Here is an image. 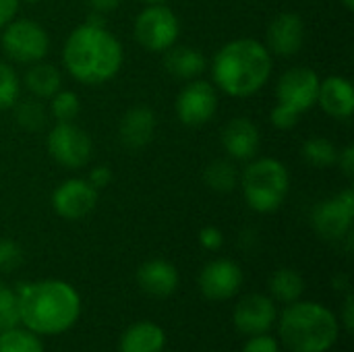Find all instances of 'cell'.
<instances>
[{"mask_svg":"<svg viewBox=\"0 0 354 352\" xmlns=\"http://www.w3.org/2000/svg\"><path fill=\"white\" fill-rule=\"evenodd\" d=\"M21 326L37 336H60L81 315L79 293L62 280H39L17 288Z\"/></svg>","mask_w":354,"mask_h":352,"instance_id":"1","label":"cell"},{"mask_svg":"<svg viewBox=\"0 0 354 352\" xmlns=\"http://www.w3.org/2000/svg\"><path fill=\"white\" fill-rule=\"evenodd\" d=\"M122 60V46L106 25H79L68 33L62 48L64 68L73 79L85 85H102L114 79Z\"/></svg>","mask_w":354,"mask_h":352,"instance_id":"2","label":"cell"},{"mask_svg":"<svg viewBox=\"0 0 354 352\" xmlns=\"http://www.w3.org/2000/svg\"><path fill=\"white\" fill-rule=\"evenodd\" d=\"M272 66V54L266 44L251 37H239L216 52L212 77L224 93L232 98H249L270 81Z\"/></svg>","mask_w":354,"mask_h":352,"instance_id":"3","label":"cell"},{"mask_svg":"<svg viewBox=\"0 0 354 352\" xmlns=\"http://www.w3.org/2000/svg\"><path fill=\"white\" fill-rule=\"evenodd\" d=\"M278 334L290 352H328L338 342L340 322L322 303L297 301L278 317Z\"/></svg>","mask_w":354,"mask_h":352,"instance_id":"4","label":"cell"},{"mask_svg":"<svg viewBox=\"0 0 354 352\" xmlns=\"http://www.w3.org/2000/svg\"><path fill=\"white\" fill-rule=\"evenodd\" d=\"M247 205L257 214L276 212L290 189V176L286 166L276 158H259L251 162L241 178Z\"/></svg>","mask_w":354,"mask_h":352,"instance_id":"5","label":"cell"},{"mask_svg":"<svg viewBox=\"0 0 354 352\" xmlns=\"http://www.w3.org/2000/svg\"><path fill=\"white\" fill-rule=\"evenodd\" d=\"M135 39L149 52H166L180 35V23L172 8L166 4H145L137 15L133 27Z\"/></svg>","mask_w":354,"mask_h":352,"instance_id":"6","label":"cell"},{"mask_svg":"<svg viewBox=\"0 0 354 352\" xmlns=\"http://www.w3.org/2000/svg\"><path fill=\"white\" fill-rule=\"evenodd\" d=\"M0 46L10 60L33 64L46 58L50 50V35L39 23L31 19H12L4 25Z\"/></svg>","mask_w":354,"mask_h":352,"instance_id":"7","label":"cell"},{"mask_svg":"<svg viewBox=\"0 0 354 352\" xmlns=\"http://www.w3.org/2000/svg\"><path fill=\"white\" fill-rule=\"evenodd\" d=\"M50 158L66 170H79L89 164L93 154L91 137L75 122H56L46 139Z\"/></svg>","mask_w":354,"mask_h":352,"instance_id":"8","label":"cell"},{"mask_svg":"<svg viewBox=\"0 0 354 352\" xmlns=\"http://www.w3.org/2000/svg\"><path fill=\"white\" fill-rule=\"evenodd\" d=\"M354 218V193L346 189L332 199H326L315 205L311 214L313 228L319 237L328 241H342L351 234Z\"/></svg>","mask_w":354,"mask_h":352,"instance_id":"9","label":"cell"},{"mask_svg":"<svg viewBox=\"0 0 354 352\" xmlns=\"http://www.w3.org/2000/svg\"><path fill=\"white\" fill-rule=\"evenodd\" d=\"M176 116L187 127H201L216 116L218 93L207 81H189L176 98Z\"/></svg>","mask_w":354,"mask_h":352,"instance_id":"10","label":"cell"},{"mask_svg":"<svg viewBox=\"0 0 354 352\" xmlns=\"http://www.w3.org/2000/svg\"><path fill=\"white\" fill-rule=\"evenodd\" d=\"M319 77L313 68L295 66L288 68L278 81V104H284L299 114L311 110L317 104L319 93Z\"/></svg>","mask_w":354,"mask_h":352,"instance_id":"11","label":"cell"},{"mask_svg":"<svg viewBox=\"0 0 354 352\" xmlns=\"http://www.w3.org/2000/svg\"><path fill=\"white\" fill-rule=\"evenodd\" d=\"M276 322H278V309L274 299L259 293L243 297L232 311V324L245 336L266 334L276 326Z\"/></svg>","mask_w":354,"mask_h":352,"instance_id":"12","label":"cell"},{"mask_svg":"<svg viewBox=\"0 0 354 352\" xmlns=\"http://www.w3.org/2000/svg\"><path fill=\"white\" fill-rule=\"evenodd\" d=\"M199 290L209 301H228L243 286V270L232 259H214L199 272Z\"/></svg>","mask_w":354,"mask_h":352,"instance_id":"13","label":"cell"},{"mask_svg":"<svg viewBox=\"0 0 354 352\" xmlns=\"http://www.w3.org/2000/svg\"><path fill=\"white\" fill-rule=\"evenodd\" d=\"M97 193L87 178H68L52 193V207L64 220H81L97 205Z\"/></svg>","mask_w":354,"mask_h":352,"instance_id":"14","label":"cell"},{"mask_svg":"<svg viewBox=\"0 0 354 352\" xmlns=\"http://www.w3.org/2000/svg\"><path fill=\"white\" fill-rule=\"evenodd\" d=\"M305 44V23L297 12H280L268 27L266 48L270 54L295 56Z\"/></svg>","mask_w":354,"mask_h":352,"instance_id":"15","label":"cell"},{"mask_svg":"<svg viewBox=\"0 0 354 352\" xmlns=\"http://www.w3.org/2000/svg\"><path fill=\"white\" fill-rule=\"evenodd\" d=\"M222 147L232 160H251L257 156L259 145H261V135L259 129L253 120L245 116L230 118L220 135Z\"/></svg>","mask_w":354,"mask_h":352,"instance_id":"16","label":"cell"},{"mask_svg":"<svg viewBox=\"0 0 354 352\" xmlns=\"http://www.w3.org/2000/svg\"><path fill=\"white\" fill-rule=\"evenodd\" d=\"M139 288L156 299H168L180 284L178 270L166 259H149L137 270Z\"/></svg>","mask_w":354,"mask_h":352,"instance_id":"17","label":"cell"},{"mask_svg":"<svg viewBox=\"0 0 354 352\" xmlns=\"http://www.w3.org/2000/svg\"><path fill=\"white\" fill-rule=\"evenodd\" d=\"M153 133H156V114L147 106H133L120 118L118 137L120 143L131 151L143 149L153 139Z\"/></svg>","mask_w":354,"mask_h":352,"instance_id":"18","label":"cell"},{"mask_svg":"<svg viewBox=\"0 0 354 352\" xmlns=\"http://www.w3.org/2000/svg\"><path fill=\"white\" fill-rule=\"evenodd\" d=\"M317 104L332 118H338V120L351 118L354 110L353 83L344 77H338V75L324 79L319 83Z\"/></svg>","mask_w":354,"mask_h":352,"instance_id":"19","label":"cell"},{"mask_svg":"<svg viewBox=\"0 0 354 352\" xmlns=\"http://www.w3.org/2000/svg\"><path fill=\"white\" fill-rule=\"evenodd\" d=\"M164 349L166 332L156 322H137L118 340V352H164Z\"/></svg>","mask_w":354,"mask_h":352,"instance_id":"20","label":"cell"},{"mask_svg":"<svg viewBox=\"0 0 354 352\" xmlns=\"http://www.w3.org/2000/svg\"><path fill=\"white\" fill-rule=\"evenodd\" d=\"M164 66L170 75H174L176 79H185L191 81L195 77H199L205 71V56L201 54V50L197 48H189V46H172L166 50L164 56Z\"/></svg>","mask_w":354,"mask_h":352,"instance_id":"21","label":"cell"},{"mask_svg":"<svg viewBox=\"0 0 354 352\" xmlns=\"http://www.w3.org/2000/svg\"><path fill=\"white\" fill-rule=\"evenodd\" d=\"M62 85L60 73L54 64L48 62H33L25 73V87L37 100H50Z\"/></svg>","mask_w":354,"mask_h":352,"instance_id":"22","label":"cell"},{"mask_svg":"<svg viewBox=\"0 0 354 352\" xmlns=\"http://www.w3.org/2000/svg\"><path fill=\"white\" fill-rule=\"evenodd\" d=\"M270 297L278 303L290 305L301 301L305 293V278L292 268H280L270 276Z\"/></svg>","mask_w":354,"mask_h":352,"instance_id":"23","label":"cell"},{"mask_svg":"<svg viewBox=\"0 0 354 352\" xmlns=\"http://www.w3.org/2000/svg\"><path fill=\"white\" fill-rule=\"evenodd\" d=\"M205 185L216 193H230L239 183L236 166L230 160H214L203 172Z\"/></svg>","mask_w":354,"mask_h":352,"instance_id":"24","label":"cell"},{"mask_svg":"<svg viewBox=\"0 0 354 352\" xmlns=\"http://www.w3.org/2000/svg\"><path fill=\"white\" fill-rule=\"evenodd\" d=\"M0 352H44L41 336L21 326L0 332Z\"/></svg>","mask_w":354,"mask_h":352,"instance_id":"25","label":"cell"},{"mask_svg":"<svg viewBox=\"0 0 354 352\" xmlns=\"http://www.w3.org/2000/svg\"><path fill=\"white\" fill-rule=\"evenodd\" d=\"M15 118H17V124L29 133H37L46 127L48 122V112L44 108V104L35 98L31 100H19L15 106Z\"/></svg>","mask_w":354,"mask_h":352,"instance_id":"26","label":"cell"},{"mask_svg":"<svg viewBox=\"0 0 354 352\" xmlns=\"http://www.w3.org/2000/svg\"><path fill=\"white\" fill-rule=\"evenodd\" d=\"M303 158L315 168H330L338 160L336 145L326 137H313L303 145Z\"/></svg>","mask_w":354,"mask_h":352,"instance_id":"27","label":"cell"},{"mask_svg":"<svg viewBox=\"0 0 354 352\" xmlns=\"http://www.w3.org/2000/svg\"><path fill=\"white\" fill-rule=\"evenodd\" d=\"M81 112V102L75 91L58 89L50 98V114L56 118V122H75V118Z\"/></svg>","mask_w":354,"mask_h":352,"instance_id":"28","label":"cell"},{"mask_svg":"<svg viewBox=\"0 0 354 352\" xmlns=\"http://www.w3.org/2000/svg\"><path fill=\"white\" fill-rule=\"evenodd\" d=\"M21 98V81L15 68L6 62H0V110L12 108Z\"/></svg>","mask_w":354,"mask_h":352,"instance_id":"29","label":"cell"},{"mask_svg":"<svg viewBox=\"0 0 354 352\" xmlns=\"http://www.w3.org/2000/svg\"><path fill=\"white\" fill-rule=\"evenodd\" d=\"M17 326H21L17 290L0 282V332L12 330Z\"/></svg>","mask_w":354,"mask_h":352,"instance_id":"30","label":"cell"},{"mask_svg":"<svg viewBox=\"0 0 354 352\" xmlns=\"http://www.w3.org/2000/svg\"><path fill=\"white\" fill-rule=\"evenodd\" d=\"M23 261V249L8 239L0 241V272L8 274L12 270H17Z\"/></svg>","mask_w":354,"mask_h":352,"instance_id":"31","label":"cell"},{"mask_svg":"<svg viewBox=\"0 0 354 352\" xmlns=\"http://www.w3.org/2000/svg\"><path fill=\"white\" fill-rule=\"evenodd\" d=\"M299 116H301V114H299L297 110H292V108H288V106H284V104H278V106L272 110L270 120H272V124H274L276 129H280V131H288V129L297 127Z\"/></svg>","mask_w":354,"mask_h":352,"instance_id":"32","label":"cell"},{"mask_svg":"<svg viewBox=\"0 0 354 352\" xmlns=\"http://www.w3.org/2000/svg\"><path fill=\"white\" fill-rule=\"evenodd\" d=\"M243 352H280V342L274 336H270V332L255 334L249 336V340L243 346Z\"/></svg>","mask_w":354,"mask_h":352,"instance_id":"33","label":"cell"},{"mask_svg":"<svg viewBox=\"0 0 354 352\" xmlns=\"http://www.w3.org/2000/svg\"><path fill=\"white\" fill-rule=\"evenodd\" d=\"M199 245L207 251H218L224 245V234L216 226H205L199 230Z\"/></svg>","mask_w":354,"mask_h":352,"instance_id":"34","label":"cell"},{"mask_svg":"<svg viewBox=\"0 0 354 352\" xmlns=\"http://www.w3.org/2000/svg\"><path fill=\"white\" fill-rule=\"evenodd\" d=\"M87 183L95 189V191H100V189H106L110 183H112V170L108 168V166H95L91 172H89V178H87Z\"/></svg>","mask_w":354,"mask_h":352,"instance_id":"35","label":"cell"},{"mask_svg":"<svg viewBox=\"0 0 354 352\" xmlns=\"http://www.w3.org/2000/svg\"><path fill=\"white\" fill-rule=\"evenodd\" d=\"M340 326H344V330L351 334L354 328V297L353 293H346L344 305H342V315L338 317Z\"/></svg>","mask_w":354,"mask_h":352,"instance_id":"36","label":"cell"},{"mask_svg":"<svg viewBox=\"0 0 354 352\" xmlns=\"http://www.w3.org/2000/svg\"><path fill=\"white\" fill-rule=\"evenodd\" d=\"M19 4H21V0H0V29L15 19Z\"/></svg>","mask_w":354,"mask_h":352,"instance_id":"37","label":"cell"},{"mask_svg":"<svg viewBox=\"0 0 354 352\" xmlns=\"http://www.w3.org/2000/svg\"><path fill=\"white\" fill-rule=\"evenodd\" d=\"M336 162L340 164L342 172H344L348 178H353L354 176V147L353 145L344 147V149L338 154V160H336Z\"/></svg>","mask_w":354,"mask_h":352,"instance_id":"38","label":"cell"},{"mask_svg":"<svg viewBox=\"0 0 354 352\" xmlns=\"http://www.w3.org/2000/svg\"><path fill=\"white\" fill-rule=\"evenodd\" d=\"M87 4L93 8V12L106 15V12H112L114 8H118L120 0H87Z\"/></svg>","mask_w":354,"mask_h":352,"instance_id":"39","label":"cell"},{"mask_svg":"<svg viewBox=\"0 0 354 352\" xmlns=\"http://www.w3.org/2000/svg\"><path fill=\"white\" fill-rule=\"evenodd\" d=\"M139 2H143V4H164L166 0H139Z\"/></svg>","mask_w":354,"mask_h":352,"instance_id":"40","label":"cell"},{"mask_svg":"<svg viewBox=\"0 0 354 352\" xmlns=\"http://www.w3.org/2000/svg\"><path fill=\"white\" fill-rule=\"evenodd\" d=\"M342 4H344V6H346L348 10H353V8H354V0H342Z\"/></svg>","mask_w":354,"mask_h":352,"instance_id":"41","label":"cell"},{"mask_svg":"<svg viewBox=\"0 0 354 352\" xmlns=\"http://www.w3.org/2000/svg\"><path fill=\"white\" fill-rule=\"evenodd\" d=\"M23 2H27V4H35V2H39V0H23Z\"/></svg>","mask_w":354,"mask_h":352,"instance_id":"42","label":"cell"}]
</instances>
